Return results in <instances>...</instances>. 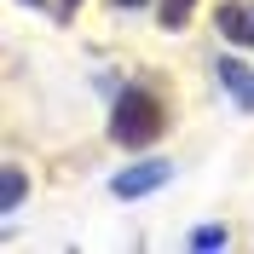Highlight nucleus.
Listing matches in <instances>:
<instances>
[{
  "mask_svg": "<svg viewBox=\"0 0 254 254\" xmlns=\"http://www.w3.org/2000/svg\"><path fill=\"white\" fill-rule=\"evenodd\" d=\"M162 127H168V116H162L156 93L133 87V93L116 98V110H110V139L122 144V150H144V144H156Z\"/></svg>",
  "mask_w": 254,
  "mask_h": 254,
  "instance_id": "1",
  "label": "nucleus"
},
{
  "mask_svg": "<svg viewBox=\"0 0 254 254\" xmlns=\"http://www.w3.org/2000/svg\"><path fill=\"white\" fill-rule=\"evenodd\" d=\"M174 179V162H139V168H127V174H116V196H150V190H162Z\"/></svg>",
  "mask_w": 254,
  "mask_h": 254,
  "instance_id": "2",
  "label": "nucleus"
},
{
  "mask_svg": "<svg viewBox=\"0 0 254 254\" xmlns=\"http://www.w3.org/2000/svg\"><path fill=\"white\" fill-rule=\"evenodd\" d=\"M214 23H220V35L231 47H254V0H220Z\"/></svg>",
  "mask_w": 254,
  "mask_h": 254,
  "instance_id": "3",
  "label": "nucleus"
},
{
  "mask_svg": "<svg viewBox=\"0 0 254 254\" xmlns=\"http://www.w3.org/2000/svg\"><path fill=\"white\" fill-rule=\"evenodd\" d=\"M23 174H17V168H6V174H0V214H17V208H23Z\"/></svg>",
  "mask_w": 254,
  "mask_h": 254,
  "instance_id": "4",
  "label": "nucleus"
},
{
  "mask_svg": "<svg viewBox=\"0 0 254 254\" xmlns=\"http://www.w3.org/2000/svg\"><path fill=\"white\" fill-rule=\"evenodd\" d=\"M220 81H225V93L237 98V104H254V87H249V69L243 64H220Z\"/></svg>",
  "mask_w": 254,
  "mask_h": 254,
  "instance_id": "5",
  "label": "nucleus"
},
{
  "mask_svg": "<svg viewBox=\"0 0 254 254\" xmlns=\"http://www.w3.org/2000/svg\"><path fill=\"white\" fill-rule=\"evenodd\" d=\"M190 12H196V0H162V29H185Z\"/></svg>",
  "mask_w": 254,
  "mask_h": 254,
  "instance_id": "6",
  "label": "nucleus"
},
{
  "mask_svg": "<svg viewBox=\"0 0 254 254\" xmlns=\"http://www.w3.org/2000/svg\"><path fill=\"white\" fill-rule=\"evenodd\" d=\"M190 249H225V225H202V231L190 237Z\"/></svg>",
  "mask_w": 254,
  "mask_h": 254,
  "instance_id": "7",
  "label": "nucleus"
},
{
  "mask_svg": "<svg viewBox=\"0 0 254 254\" xmlns=\"http://www.w3.org/2000/svg\"><path fill=\"white\" fill-rule=\"evenodd\" d=\"M75 6H81V0H64V12H75Z\"/></svg>",
  "mask_w": 254,
  "mask_h": 254,
  "instance_id": "8",
  "label": "nucleus"
},
{
  "mask_svg": "<svg viewBox=\"0 0 254 254\" xmlns=\"http://www.w3.org/2000/svg\"><path fill=\"white\" fill-rule=\"evenodd\" d=\"M116 6H144V0H116Z\"/></svg>",
  "mask_w": 254,
  "mask_h": 254,
  "instance_id": "9",
  "label": "nucleus"
},
{
  "mask_svg": "<svg viewBox=\"0 0 254 254\" xmlns=\"http://www.w3.org/2000/svg\"><path fill=\"white\" fill-rule=\"evenodd\" d=\"M35 6H41V0H35Z\"/></svg>",
  "mask_w": 254,
  "mask_h": 254,
  "instance_id": "10",
  "label": "nucleus"
}]
</instances>
